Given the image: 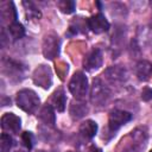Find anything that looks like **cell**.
I'll use <instances>...</instances> for the list:
<instances>
[{"mask_svg":"<svg viewBox=\"0 0 152 152\" xmlns=\"http://www.w3.org/2000/svg\"><path fill=\"white\" fill-rule=\"evenodd\" d=\"M21 127V120L13 113H5L1 116V128L4 131L18 134Z\"/></svg>","mask_w":152,"mask_h":152,"instance_id":"9c48e42d","label":"cell"},{"mask_svg":"<svg viewBox=\"0 0 152 152\" xmlns=\"http://www.w3.org/2000/svg\"><path fill=\"white\" fill-rule=\"evenodd\" d=\"M88 112V107L84 102H82L81 100H76L72 101L70 104V115L72 116V119L78 120L81 118H83Z\"/></svg>","mask_w":152,"mask_h":152,"instance_id":"2e32d148","label":"cell"},{"mask_svg":"<svg viewBox=\"0 0 152 152\" xmlns=\"http://www.w3.org/2000/svg\"><path fill=\"white\" fill-rule=\"evenodd\" d=\"M102 62H103V58H102L101 50L94 48L84 57L83 65H84V69H87L88 71H94V70H97L102 65Z\"/></svg>","mask_w":152,"mask_h":152,"instance_id":"52a82bcc","label":"cell"},{"mask_svg":"<svg viewBox=\"0 0 152 152\" xmlns=\"http://www.w3.org/2000/svg\"><path fill=\"white\" fill-rule=\"evenodd\" d=\"M57 6L63 13H66V14H70L75 11V1H71V0H61L57 2Z\"/></svg>","mask_w":152,"mask_h":152,"instance_id":"ffe728a7","label":"cell"},{"mask_svg":"<svg viewBox=\"0 0 152 152\" xmlns=\"http://www.w3.org/2000/svg\"><path fill=\"white\" fill-rule=\"evenodd\" d=\"M23 5L25 6V10H26V15L27 18L30 19H39L40 18V11L36 7V5L31 1H24Z\"/></svg>","mask_w":152,"mask_h":152,"instance_id":"ac0fdd59","label":"cell"},{"mask_svg":"<svg viewBox=\"0 0 152 152\" xmlns=\"http://www.w3.org/2000/svg\"><path fill=\"white\" fill-rule=\"evenodd\" d=\"M132 119V114L126 110H120V109H114L109 114L108 119V128L110 132L118 131L122 125L128 122Z\"/></svg>","mask_w":152,"mask_h":152,"instance_id":"5b68a950","label":"cell"},{"mask_svg":"<svg viewBox=\"0 0 152 152\" xmlns=\"http://www.w3.org/2000/svg\"><path fill=\"white\" fill-rule=\"evenodd\" d=\"M34 82L37 84H40L42 87L45 83V88H49L51 84V72L49 68H46L45 65H40V68L34 72Z\"/></svg>","mask_w":152,"mask_h":152,"instance_id":"8fae6325","label":"cell"},{"mask_svg":"<svg viewBox=\"0 0 152 152\" xmlns=\"http://www.w3.org/2000/svg\"><path fill=\"white\" fill-rule=\"evenodd\" d=\"M13 146V139L10 134L2 133L0 138V151L1 152H10V150Z\"/></svg>","mask_w":152,"mask_h":152,"instance_id":"d6986e66","label":"cell"},{"mask_svg":"<svg viewBox=\"0 0 152 152\" xmlns=\"http://www.w3.org/2000/svg\"><path fill=\"white\" fill-rule=\"evenodd\" d=\"M147 140V134L141 128H137L129 133V135L121 141V145H124L122 152H140Z\"/></svg>","mask_w":152,"mask_h":152,"instance_id":"7a4b0ae2","label":"cell"},{"mask_svg":"<svg viewBox=\"0 0 152 152\" xmlns=\"http://www.w3.org/2000/svg\"><path fill=\"white\" fill-rule=\"evenodd\" d=\"M68 87L76 100H83L88 93V80L83 72L77 71L72 75Z\"/></svg>","mask_w":152,"mask_h":152,"instance_id":"3957f363","label":"cell"},{"mask_svg":"<svg viewBox=\"0 0 152 152\" xmlns=\"http://www.w3.org/2000/svg\"><path fill=\"white\" fill-rule=\"evenodd\" d=\"M150 25H151V27H152V17H151V21H150Z\"/></svg>","mask_w":152,"mask_h":152,"instance_id":"d4e9b609","label":"cell"},{"mask_svg":"<svg viewBox=\"0 0 152 152\" xmlns=\"http://www.w3.org/2000/svg\"><path fill=\"white\" fill-rule=\"evenodd\" d=\"M87 152H102V151L100 148H97L96 146H91V147H89V150Z\"/></svg>","mask_w":152,"mask_h":152,"instance_id":"603a6c76","label":"cell"},{"mask_svg":"<svg viewBox=\"0 0 152 152\" xmlns=\"http://www.w3.org/2000/svg\"><path fill=\"white\" fill-rule=\"evenodd\" d=\"M78 132L83 138L91 139V138L95 137V134L97 132V125L93 120H86L84 122L81 124V126L78 128Z\"/></svg>","mask_w":152,"mask_h":152,"instance_id":"9a60e30c","label":"cell"},{"mask_svg":"<svg viewBox=\"0 0 152 152\" xmlns=\"http://www.w3.org/2000/svg\"><path fill=\"white\" fill-rule=\"evenodd\" d=\"M87 26L94 33H97V34L107 32L109 30V23L104 18V15L101 13H97V14L90 17L89 19H87Z\"/></svg>","mask_w":152,"mask_h":152,"instance_id":"ba28073f","label":"cell"},{"mask_svg":"<svg viewBox=\"0 0 152 152\" xmlns=\"http://www.w3.org/2000/svg\"><path fill=\"white\" fill-rule=\"evenodd\" d=\"M141 99H142L144 101H150V100H152V89L148 88V87L144 88L142 91H141Z\"/></svg>","mask_w":152,"mask_h":152,"instance_id":"7402d4cb","label":"cell"},{"mask_svg":"<svg viewBox=\"0 0 152 152\" xmlns=\"http://www.w3.org/2000/svg\"><path fill=\"white\" fill-rule=\"evenodd\" d=\"M43 53L49 59L55 58L59 53V38L56 34H49L44 38Z\"/></svg>","mask_w":152,"mask_h":152,"instance_id":"8992f818","label":"cell"},{"mask_svg":"<svg viewBox=\"0 0 152 152\" xmlns=\"http://www.w3.org/2000/svg\"><path fill=\"white\" fill-rule=\"evenodd\" d=\"M135 75L140 81H147L152 76V63L147 61H140L135 66Z\"/></svg>","mask_w":152,"mask_h":152,"instance_id":"4fadbf2b","label":"cell"},{"mask_svg":"<svg viewBox=\"0 0 152 152\" xmlns=\"http://www.w3.org/2000/svg\"><path fill=\"white\" fill-rule=\"evenodd\" d=\"M21 140H23V142H24V145L27 150L32 148L33 142H34V138H33V134L31 132H24L21 134Z\"/></svg>","mask_w":152,"mask_h":152,"instance_id":"44dd1931","label":"cell"},{"mask_svg":"<svg viewBox=\"0 0 152 152\" xmlns=\"http://www.w3.org/2000/svg\"><path fill=\"white\" fill-rule=\"evenodd\" d=\"M15 152H27V151H24V150H17Z\"/></svg>","mask_w":152,"mask_h":152,"instance_id":"cb8c5ba5","label":"cell"},{"mask_svg":"<svg viewBox=\"0 0 152 152\" xmlns=\"http://www.w3.org/2000/svg\"><path fill=\"white\" fill-rule=\"evenodd\" d=\"M8 31H10L13 39H20L25 36V28L19 21L11 23L10 26H8Z\"/></svg>","mask_w":152,"mask_h":152,"instance_id":"e0dca14e","label":"cell"},{"mask_svg":"<svg viewBox=\"0 0 152 152\" xmlns=\"http://www.w3.org/2000/svg\"><path fill=\"white\" fill-rule=\"evenodd\" d=\"M50 106H52L53 108H56L58 112H63L65 109V103H66V99H65V93L63 90V88L57 89L52 96H51V101H50Z\"/></svg>","mask_w":152,"mask_h":152,"instance_id":"5bb4252c","label":"cell"},{"mask_svg":"<svg viewBox=\"0 0 152 152\" xmlns=\"http://www.w3.org/2000/svg\"><path fill=\"white\" fill-rule=\"evenodd\" d=\"M110 96L109 89L102 83L100 78H95L93 81L91 91H90V101L96 106H102L107 102Z\"/></svg>","mask_w":152,"mask_h":152,"instance_id":"277c9868","label":"cell"},{"mask_svg":"<svg viewBox=\"0 0 152 152\" xmlns=\"http://www.w3.org/2000/svg\"><path fill=\"white\" fill-rule=\"evenodd\" d=\"M104 77L113 84H119V83H124L127 80V71L125 68L120 66V65H113L109 66L106 71H104Z\"/></svg>","mask_w":152,"mask_h":152,"instance_id":"30bf717a","label":"cell"},{"mask_svg":"<svg viewBox=\"0 0 152 152\" xmlns=\"http://www.w3.org/2000/svg\"><path fill=\"white\" fill-rule=\"evenodd\" d=\"M38 118L48 126L53 127L55 122H56V116H55V112H53V107L50 106L49 103H46L45 106H43V108L40 109Z\"/></svg>","mask_w":152,"mask_h":152,"instance_id":"7c38bea8","label":"cell"},{"mask_svg":"<svg viewBox=\"0 0 152 152\" xmlns=\"http://www.w3.org/2000/svg\"><path fill=\"white\" fill-rule=\"evenodd\" d=\"M17 104L24 112L32 114L38 109V107L40 104V100L33 90L23 89V90L18 91V94H17Z\"/></svg>","mask_w":152,"mask_h":152,"instance_id":"6da1fadb","label":"cell"},{"mask_svg":"<svg viewBox=\"0 0 152 152\" xmlns=\"http://www.w3.org/2000/svg\"><path fill=\"white\" fill-rule=\"evenodd\" d=\"M150 152H152V150H151V151H150Z\"/></svg>","mask_w":152,"mask_h":152,"instance_id":"484cf974","label":"cell"}]
</instances>
